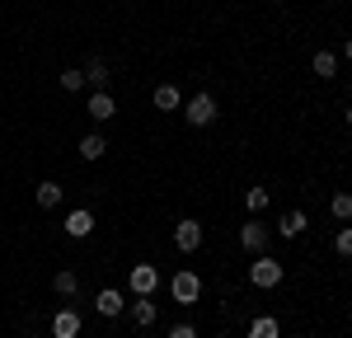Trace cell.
Returning a JSON list of instances; mask_svg holds the SVG:
<instances>
[{
    "label": "cell",
    "instance_id": "cell-1",
    "mask_svg": "<svg viewBox=\"0 0 352 338\" xmlns=\"http://www.w3.org/2000/svg\"><path fill=\"white\" fill-rule=\"evenodd\" d=\"M184 113H188V127H212L217 122V99L212 94H188Z\"/></svg>",
    "mask_w": 352,
    "mask_h": 338
},
{
    "label": "cell",
    "instance_id": "cell-2",
    "mask_svg": "<svg viewBox=\"0 0 352 338\" xmlns=\"http://www.w3.org/2000/svg\"><path fill=\"white\" fill-rule=\"evenodd\" d=\"M249 282H254V286H263V291H272V286L282 282V263L268 258V254H258V258H254V268H249Z\"/></svg>",
    "mask_w": 352,
    "mask_h": 338
},
{
    "label": "cell",
    "instance_id": "cell-3",
    "mask_svg": "<svg viewBox=\"0 0 352 338\" xmlns=\"http://www.w3.org/2000/svg\"><path fill=\"white\" fill-rule=\"evenodd\" d=\"M169 291H174V301H179V306H192V301L202 296V278L184 268V273H174V278H169Z\"/></svg>",
    "mask_w": 352,
    "mask_h": 338
},
{
    "label": "cell",
    "instance_id": "cell-4",
    "mask_svg": "<svg viewBox=\"0 0 352 338\" xmlns=\"http://www.w3.org/2000/svg\"><path fill=\"white\" fill-rule=\"evenodd\" d=\"M127 286H132L136 296H155V286H160V268H155V263H136L132 278H127Z\"/></svg>",
    "mask_w": 352,
    "mask_h": 338
},
{
    "label": "cell",
    "instance_id": "cell-5",
    "mask_svg": "<svg viewBox=\"0 0 352 338\" xmlns=\"http://www.w3.org/2000/svg\"><path fill=\"white\" fill-rule=\"evenodd\" d=\"M174 249H184V254L202 249V225L192 221V216H184V221L174 225Z\"/></svg>",
    "mask_w": 352,
    "mask_h": 338
},
{
    "label": "cell",
    "instance_id": "cell-6",
    "mask_svg": "<svg viewBox=\"0 0 352 338\" xmlns=\"http://www.w3.org/2000/svg\"><path fill=\"white\" fill-rule=\"evenodd\" d=\"M80 334V310L76 306H61L52 315V338H76Z\"/></svg>",
    "mask_w": 352,
    "mask_h": 338
},
{
    "label": "cell",
    "instance_id": "cell-7",
    "mask_svg": "<svg viewBox=\"0 0 352 338\" xmlns=\"http://www.w3.org/2000/svg\"><path fill=\"white\" fill-rule=\"evenodd\" d=\"M89 230H94V212H89V207H76V212H66V235H71V240H85Z\"/></svg>",
    "mask_w": 352,
    "mask_h": 338
},
{
    "label": "cell",
    "instance_id": "cell-8",
    "mask_svg": "<svg viewBox=\"0 0 352 338\" xmlns=\"http://www.w3.org/2000/svg\"><path fill=\"white\" fill-rule=\"evenodd\" d=\"M113 113H118V99H113L109 89H94V94H89V117H94V122H109Z\"/></svg>",
    "mask_w": 352,
    "mask_h": 338
},
{
    "label": "cell",
    "instance_id": "cell-9",
    "mask_svg": "<svg viewBox=\"0 0 352 338\" xmlns=\"http://www.w3.org/2000/svg\"><path fill=\"white\" fill-rule=\"evenodd\" d=\"M240 245H244L249 254H263V245H268V230H263V221H244Z\"/></svg>",
    "mask_w": 352,
    "mask_h": 338
},
{
    "label": "cell",
    "instance_id": "cell-10",
    "mask_svg": "<svg viewBox=\"0 0 352 338\" xmlns=\"http://www.w3.org/2000/svg\"><path fill=\"white\" fill-rule=\"evenodd\" d=\"M305 225H310V216H305L300 207H292V212H282V221H277V230H282L287 240H296V235H305Z\"/></svg>",
    "mask_w": 352,
    "mask_h": 338
},
{
    "label": "cell",
    "instance_id": "cell-11",
    "mask_svg": "<svg viewBox=\"0 0 352 338\" xmlns=\"http://www.w3.org/2000/svg\"><path fill=\"white\" fill-rule=\"evenodd\" d=\"M94 306H99V315L118 319V315L127 310V301H122V291H118V286H109V291H99V296H94Z\"/></svg>",
    "mask_w": 352,
    "mask_h": 338
},
{
    "label": "cell",
    "instance_id": "cell-12",
    "mask_svg": "<svg viewBox=\"0 0 352 338\" xmlns=\"http://www.w3.org/2000/svg\"><path fill=\"white\" fill-rule=\"evenodd\" d=\"M155 319H160L155 301H151V296H136V306H132V324H136V329H151Z\"/></svg>",
    "mask_w": 352,
    "mask_h": 338
},
{
    "label": "cell",
    "instance_id": "cell-13",
    "mask_svg": "<svg viewBox=\"0 0 352 338\" xmlns=\"http://www.w3.org/2000/svg\"><path fill=\"white\" fill-rule=\"evenodd\" d=\"M104 150H109V137L104 132H85L80 137V160H99Z\"/></svg>",
    "mask_w": 352,
    "mask_h": 338
},
{
    "label": "cell",
    "instance_id": "cell-14",
    "mask_svg": "<svg viewBox=\"0 0 352 338\" xmlns=\"http://www.w3.org/2000/svg\"><path fill=\"white\" fill-rule=\"evenodd\" d=\"M85 84H94V89L109 84V61H104V56H89V61H85Z\"/></svg>",
    "mask_w": 352,
    "mask_h": 338
},
{
    "label": "cell",
    "instance_id": "cell-15",
    "mask_svg": "<svg viewBox=\"0 0 352 338\" xmlns=\"http://www.w3.org/2000/svg\"><path fill=\"white\" fill-rule=\"evenodd\" d=\"M179 104H184V89H179V84H160V89H155V109L160 113H174Z\"/></svg>",
    "mask_w": 352,
    "mask_h": 338
},
{
    "label": "cell",
    "instance_id": "cell-16",
    "mask_svg": "<svg viewBox=\"0 0 352 338\" xmlns=\"http://www.w3.org/2000/svg\"><path fill=\"white\" fill-rule=\"evenodd\" d=\"M52 286H56V296H66V301H71V296H80V278H76L71 268H61V273L52 278Z\"/></svg>",
    "mask_w": 352,
    "mask_h": 338
},
{
    "label": "cell",
    "instance_id": "cell-17",
    "mask_svg": "<svg viewBox=\"0 0 352 338\" xmlns=\"http://www.w3.org/2000/svg\"><path fill=\"white\" fill-rule=\"evenodd\" d=\"M249 338H282V324H277L272 315H258V319L249 324Z\"/></svg>",
    "mask_w": 352,
    "mask_h": 338
},
{
    "label": "cell",
    "instance_id": "cell-18",
    "mask_svg": "<svg viewBox=\"0 0 352 338\" xmlns=\"http://www.w3.org/2000/svg\"><path fill=\"white\" fill-rule=\"evenodd\" d=\"M310 66H315V76L333 80V76H338V52H315V61H310Z\"/></svg>",
    "mask_w": 352,
    "mask_h": 338
},
{
    "label": "cell",
    "instance_id": "cell-19",
    "mask_svg": "<svg viewBox=\"0 0 352 338\" xmlns=\"http://www.w3.org/2000/svg\"><path fill=\"white\" fill-rule=\"evenodd\" d=\"M38 207H61V183H38Z\"/></svg>",
    "mask_w": 352,
    "mask_h": 338
},
{
    "label": "cell",
    "instance_id": "cell-20",
    "mask_svg": "<svg viewBox=\"0 0 352 338\" xmlns=\"http://www.w3.org/2000/svg\"><path fill=\"white\" fill-rule=\"evenodd\" d=\"M329 212H333L338 221H352V193H333V202H329Z\"/></svg>",
    "mask_w": 352,
    "mask_h": 338
},
{
    "label": "cell",
    "instance_id": "cell-21",
    "mask_svg": "<svg viewBox=\"0 0 352 338\" xmlns=\"http://www.w3.org/2000/svg\"><path fill=\"white\" fill-rule=\"evenodd\" d=\"M244 207H249V212H263V207H268V188H249Z\"/></svg>",
    "mask_w": 352,
    "mask_h": 338
},
{
    "label": "cell",
    "instance_id": "cell-22",
    "mask_svg": "<svg viewBox=\"0 0 352 338\" xmlns=\"http://www.w3.org/2000/svg\"><path fill=\"white\" fill-rule=\"evenodd\" d=\"M61 89H85V71H76V66L61 71Z\"/></svg>",
    "mask_w": 352,
    "mask_h": 338
},
{
    "label": "cell",
    "instance_id": "cell-23",
    "mask_svg": "<svg viewBox=\"0 0 352 338\" xmlns=\"http://www.w3.org/2000/svg\"><path fill=\"white\" fill-rule=\"evenodd\" d=\"M333 249H338V258H352V225H348V230H338Z\"/></svg>",
    "mask_w": 352,
    "mask_h": 338
},
{
    "label": "cell",
    "instance_id": "cell-24",
    "mask_svg": "<svg viewBox=\"0 0 352 338\" xmlns=\"http://www.w3.org/2000/svg\"><path fill=\"white\" fill-rule=\"evenodd\" d=\"M169 338H202V334H197L192 324H174V329H169Z\"/></svg>",
    "mask_w": 352,
    "mask_h": 338
},
{
    "label": "cell",
    "instance_id": "cell-25",
    "mask_svg": "<svg viewBox=\"0 0 352 338\" xmlns=\"http://www.w3.org/2000/svg\"><path fill=\"white\" fill-rule=\"evenodd\" d=\"M343 56H348V61H352V38H348V47H343Z\"/></svg>",
    "mask_w": 352,
    "mask_h": 338
},
{
    "label": "cell",
    "instance_id": "cell-26",
    "mask_svg": "<svg viewBox=\"0 0 352 338\" xmlns=\"http://www.w3.org/2000/svg\"><path fill=\"white\" fill-rule=\"evenodd\" d=\"M348 127H352V109H348Z\"/></svg>",
    "mask_w": 352,
    "mask_h": 338
}]
</instances>
